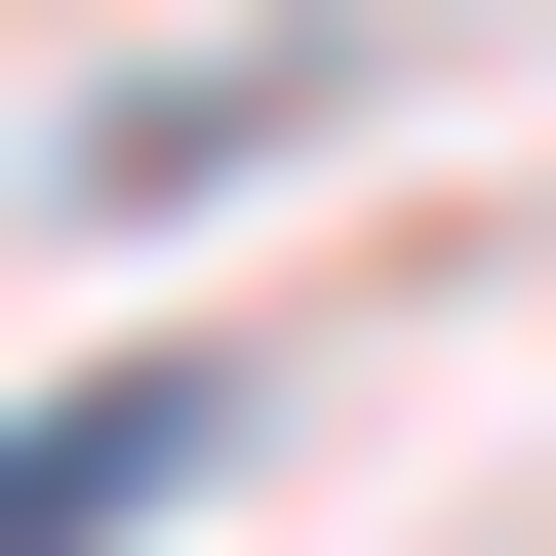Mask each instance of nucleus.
Returning <instances> with one entry per match:
<instances>
[{"instance_id":"nucleus-1","label":"nucleus","mask_w":556,"mask_h":556,"mask_svg":"<svg viewBox=\"0 0 556 556\" xmlns=\"http://www.w3.org/2000/svg\"><path fill=\"white\" fill-rule=\"evenodd\" d=\"M199 477H239V358H80V397H0V556H160Z\"/></svg>"}]
</instances>
